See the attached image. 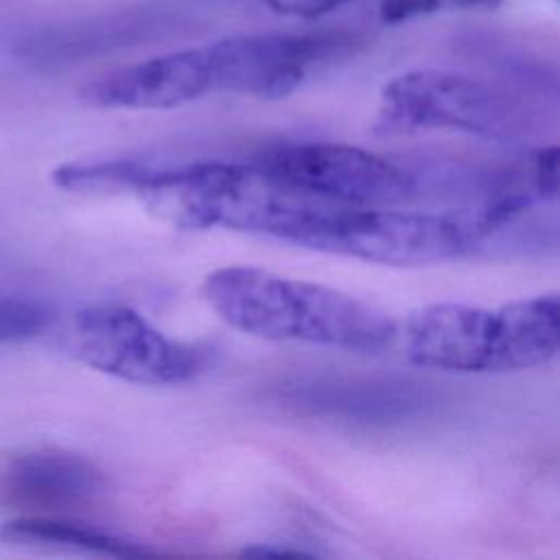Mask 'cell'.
I'll return each instance as SVG.
<instances>
[{"label":"cell","mask_w":560,"mask_h":560,"mask_svg":"<svg viewBox=\"0 0 560 560\" xmlns=\"http://www.w3.org/2000/svg\"><path fill=\"white\" fill-rule=\"evenodd\" d=\"M201 295L228 326L271 341L381 352L398 335L394 317L370 302L258 267L214 269L203 278Z\"/></svg>","instance_id":"6da1fadb"},{"label":"cell","mask_w":560,"mask_h":560,"mask_svg":"<svg viewBox=\"0 0 560 560\" xmlns=\"http://www.w3.org/2000/svg\"><path fill=\"white\" fill-rule=\"evenodd\" d=\"M407 359L444 372H516L560 354V293L497 308L429 304L405 322Z\"/></svg>","instance_id":"7a4b0ae2"},{"label":"cell","mask_w":560,"mask_h":560,"mask_svg":"<svg viewBox=\"0 0 560 560\" xmlns=\"http://www.w3.org/2000/svg\"><path fill=\"white\" fill-rule=\"evenodd\" d=\"M252 164L311 197L385 206L407 201L429 186L433 171L337 142H291L258 153Z\"/></svg>","instance_id":"3957f363"},{"label":"cell","mask_w":560,"mask_h":560,"mask_svg":"<svg viewBox=\"0 0 560 560\" xmlns=\"http://www.w3.org/2000/svg\"><path fill=\"white\" fill-rule=\"evenodd\" d=\"M77 354L92 370L138 385H182L206 365L199 346L175 341L120 304H94L74 317Z\"/></svg>","instance_id":"277c9868"},{"label":"cell","mask_w":560,"mask_h":560,"mask_svg":"<svg viewBox=\"0 0 560 560\" xmlns=\"http://www.w3.org/2000/svg\"><path fill=\"white\" fill-rule=\"evenodd\" d=\"M512 105L490 85L448 70H409L381 92L376 131L411 133L457 129L475 136H505L514 122Z\"/></svg>","instance_id":"5b68a950"},{"label":"cell","mask_w":560,"mask_h":560,"mask_svg":"<svg viewBox=\"0 0 560 560\" xmlns=\"http://www.w3.org/2000/svg\"><path fill=\"white\" fill-rule=\"evenodd\" d=\"M359 37L343 31L238 35L208 44L214 92L256 98H282L295 92L317 63L359 48Z\"/></svg>","instance_id":"8992f818"},{"label":"cell","mask_w":560,"mask_h":560,"mask_svg":"<svg viewBox=\"0 0 560 560\" xmlns=\"http://www.w3.org/2000/svg\"><path fill=\"white\" fill-rule=\"evenodd\" d=\"M214 92L208 46L158 55L112 70L83 88L96 107L168 109Z\"/></svg>","instance_id":"52a82bcc"},{"label":"cell","mask_w":560,"mask_h":560,"mask_svg":"<svg viewBox=\"0 0 560 560\" xmlns=\"http://www.w3.org/2000/svg\"><path fill=\"white\" fill-rule=\"evenodd\" d=\"M105 490L103 472L66 451H31L0 472V499L28 514H57L88 505Z\"/></svg>","instance_id":"ba28073f"},{"label":"cell","mask_w":560,"mask_h":560,"mask_svg":"<svg viewBox=\"0 0 560 560\" xmlns=\"http://www.w3.org/2000/svg\"><path fill=\"white\" fill-rule=\"evenodd\" d=\"M0 540L24 547H48L85 551L98 556H151L153 551L140 542L114 536L88 523L70 521L57 514H20L0 525Z\"/></svg>","instance_id":"9c48e42d"},{"label":"cell","mask_w":560,"mask_h":560,"mask_svg":"<svg viewBox=\"0 0 560 560\" xmlns=\"http://www.w3.org/2000/svg\"><path fill=\"white\" fill-rule=\"evenodd\" d=\"M52 311L35 300L0 298V343L24 341L48 328Z\"/></svg>","instance_id":"30bf717a"},{"label":"cell","mask_w":560,"mask_h":560,"mask_svg":"<svg viewBox=\"0 0 560 560\" xmlns=\"http://www.w3.org/2000/svg\"><path fill=\"white\" fill-rule=\"evenodd\" d=\"M503 0H381V20L385 24H402L413 18L453 9H494Z\"/></svg>","instance_id":"8fae6325"},{"label":"cell","mask_w":560,"mask_h":560,"mask_svg":"<svg viewBox=\"0 0 560 560\" xmlns=\"http://www.w3.org/2000/svg\"><path fill=\"white\" fill-rule=\"evenodd\" d=\"M525 197L560 199V147H547L529 158L525 173Z\"/></svg>","instance_id":"7c38bea8"},{"label":"cell","mask_w":560,"mask_h":560,"mask_svg":"<svg viewBox=\"0 0 560 560\" xmlns=\"http://www.w3.org/2000/svg\"><path fill=\"white\" fill-rule=\"evenodd\" d=\"M269 11L289 18H319L354 0H258Z\"/></svg>","instance_id":"4fadbf2b"}]
</instances>
